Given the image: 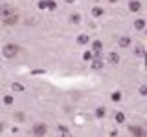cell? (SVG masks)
Returning a JSON list of instances; mask_svg holds the SVG:
<instances>
[{
    "instance_id": "3",
    "label": "cell",
    "mask_w": 147,
    "mask_h": 137,
    "mask_svg": "<svg viewBox=\"0 0 147 137\" xmlns=\"http://www.w3.org/2000/svg\"><path fill=\"white\" fill-rule=\"evenodd\" d=\"M15 7L11 6V4H2L0 6V17L2 18H6V17H11V15H15Z\"/></svg>"
},
{
    "instance_id": "1",
    "label": "cell",
    "mask_w": 147,
    "mask_h": 137,
    "mask_svg": "<svg viewBox=\"0 0 147 137\" xmlns=\"http://www.w3.org/2000/svg\"><path fill=\"white\" fill-rule=\"evenodd\" d=\"M18 51H20V48H18L17 44H6L2 48V55L6 59H15L17 55H18Z\"/></svg>"
},
{
    "instance_id": "22",
    "label": "cell",
    "mask_w": 147,
    "mask_h": 137,
    "mask_svg": "<svg viewBox=\"0 0 147 137\" xmlns=\"http://www.w3.org/2000/svg\"><path fill=\"white\" fill-rule=\"evenodd\" d=\"M136 55H138V57H144V48H142V46L136 48Z\"/></svg>"
},
{
    "instance_id": "21",
    "label": "cell",
    "mask_w": 147,
    "mask_h": 137,
    "mask_svg": "<svg viewBox=\"0 0 147 137\" xmlns=\"http://www.w3.org/2000/svg\"><path fill=\"white\" fill-rule=\"evenodd\" d=\"M121 99V93H119V91H114L112 93V100H119Z\"/></svg>"
},
{
    "instance_id": "9",
    "label": "cell",
    "mask_w": 147,
    "mask_h": 137,
    "mask_svg": "<svg viewBox=\"0 0 147 137\" xmlns=\"http://www.w3.org/2000/svg\"><path fill=\"white\" fill-rule=\"evenodd\" d=\"M118 44H119V48H129V46H131V39H129V37H119Z\"/></svg>"
},
{
    "instance_id": "14",
    "label": "cell",
    "mask_w": 147,
    "mask_h": 137,
    "mask_svg": "<svg viewBox=\"0 0 147 137\" xmlns=\"http://www.w3.org/2000/svg\"><path fill=\"white\" fill-rule=\"evenodd\" d=\"M92 68H94V70H101V68H103V61H101V59H96L94 64H92Z\"/></svg>"
},
{
    "instance_id": "4",
    "label": "cell",
    "mask_w": 147,
    "mask_h": 137,
    "mask_svg": "<svg viewBox=\"0 0 147 137\" xmlns=\"http://www.w3.org/2000/svg\"><path fill=\"white\" fill-rule=\"evenodd\" d=\"M39 7L40 9H55L57 4H55V0H39Z\"/></svg>"
},
{
    "instance_id": "17",
    "label": "cell",
    "mask_w": 147,
    "mask_h": 137,
    "mask_svg": "<svg viewBox=\"0 0 147 137\" xmlns=\"http://www.w3.org/2000/svg\"><path fill=\"white\" fill-rule=\"evenodd\" d=\"M96 117H105V108H98V110H96Z\"/></svg>"
},
{
    "instance_id": "5",
    "label": "cell",
    "mask_w": 147,
    "mask_h": 137,
    "mask_svg": "<svg viewBox=\"0 0 147 137\" xmlns=\"http://www.w3.org/2000/svg\"><path fill=\"white\" fill-rule=\"evenodd\" d=\"M129 132H131L132 137H145V130L142 126H131V128H129Z\"/></svg>"
},
{
    "instance_id": "25",
    "label": "cell",
    "mask_w": 147,
    "mask_h": 137,
    "mask_svg": "<svg viewBox=\"0 0 147 137\" xmlns=\"http://www.w3.org/2000/svg\"><path fill=\"white\" fill-rule=\"evenodd\" d=\"M4 130V124H2V122H0V132H2Z\"/></svg>"
},
{
    "instance_id": "19",
    "label": "cell",
    "mask_w": 147,
    "mask_h": 137,
    "mask_svg": "<svg viewBox=\"0 0 147 137\" xmlns=\"http://www.w3.org/2000/svg\"><path fill=\"white\" fill-rule=\"evenodd\" d=\"M4 102H6L7 106H9V104H13V97H11V95H6V97H4Z\"/></svg>"
},
{
    "instance_id": "13",
    "label": "cell",
    "mask_w": 147,
    "mask_h": 137,
    "mask_svg": "<svg viewBox=\"0 0 147 137\" xmlns=\"http://www.w3.org/2000/svg\"><path fill=\"white\" fill-rule=\"evenodd\" d=\"M77 44H88V35H79L77 37Z\"/></svg>"
},
{
    "instance_id": "15",
    "label": "cell",
    "mask_w": 147,
    "mask_h": 137,
    "mask_svg": "<svg viewBox=\"0 0 147 137\" xmlns=\"http://www.w3.org/2000/svg\"><path fill=\"white\" fill-rule=\"evenodd\" d=\"M11 88H13V91H18V93H20V91H24V86H22V84H18V82H13V84H11Z\"/></svg>"
},
{
    "instance_id": "20",
    "label": "cell",
    "mask_w": 147,
    "mask_h": 137,
    "mask_svg": "<svg viewBox=\"0 0 147 137\" xmlns=\"http://www.w3.org/2000/svg\"><path fill=\"white\" fill-rule=\"evenodd\" d=\"M79 18H81V17H79V15L76 13V15H72V17H70V20L74 22V24H77V22H79Z\"/></svg>"
},
{
    "instance_id": "7",
    "label": "cell",
    "mask_w": 147,
    "mask_h": 137,
    "mask_svg": "<svg viewBox=\"0 0 147 137\" xmlns=\"http://www.w3.org/2000/svg\"><path fill=\"white\" fill-rule=\"evenodd\" d=\"M17 22H18V13H15V15L4 18V24H7V26H13V24H17Z\"/></svg>"
},
{
    "instance_id": "26",
    "label": "cell",
    "mask_w": 147,
    "mask_h": 137,
    "mask_svg": "<svg viewBox=\"0 0 147 137\" xmlns=\"http://www.w3.org/2000/svg\"><path fill=\"white\" fill-rule=\"evenodd\" d=\"M110 2H118V0H110Z\"/></svg>"
},
{
    "instance_id": "8",
    "label": "cell",
    "mask_w": 147,
    "mask_h": 137,
    "mask_svg": "<svg viewBox=\"0 0 147 137\" xmlns=\"http://www.w3.org/2000/svg\"><path fill=\"white\" fill-rule=\"evenodd\" d=\"M107 61H109V64H110V66H116V64L119 62V55H118V53H109Z\"/></svg>"
},
{
    "instance_id": "23",
    "label": "cell",
    "mask_w": 147,
    "mask_h": 137,
    "mask_svg": "<svg viewBox=\"0 0 147 137\" xmlns=\"http://www.w3.org/2000/svg\"><path fill=\"white\" fill-rule=\"evenodd\" d=\"M83 59H85V61H92V53H88V51H86L85 55H83Z\"/></svg>"
},
{
    "instance_id": "2",
    "label": "cell",
    "mask_w": 147,
    "mask_h": 137,
    "mask_svg": "<svg viewBox=\"0 0 147 137\" xmlns=\"http://www.w3.org/2000/svg\"><path fill=\"white\" fill-rule=\"evenodd\" d=\"M48 134V126L44 124V122H35L33 126H31V135L33 137H44Z\"/></svg>"
},
{
    "instance_id": "18",
    "label": "cell",
    "mask_w": 147,
    "mask_h": 137,
    "mask_svg": "<svg viewBox=\"0 0 147 137\" xmlns=\"http://www.w3.org/2000/svg\"><path fill=\"white\" fill-rule=\"evenodd\" d=\"M116 121H118V122H123V121H125V115H123L121 112H119V113H116Z\"/></svg>"
},
{
    "instance_id": "16",
    "label": "cell",
    "mask_w": 147,
    "mask_h": 137,
    "mask_svg": "<svg viewBox=\"0 0 147 137\" xmlns=\"http://www.w3.org/2000/svg\"><path fill=\"white\" fill-rule=\"evenodd\" d=\"M92 15H94V17H103V9H101V7H94V9H92Z\"/></svg>"
},
{
    "instance_id": "11",
    "label": "cell",
    "mask_w": 147,
    "mask_h": 137,
    "mask_svg": "<svg viewBox=\"0 0 147 137\" xmlns=\"http://www.w3.org/2000/svg\"><path fill=\"white\" fill-rule=\"evenodd\" d=\"M145 27V20L144 18H136L134 20V29H144Z\"/></svg>"
},
{
    "instance_id": "6",
    "label": "cell",
    "mask_w": 147,
    "mask_h": 137,
    "mask_svg": "<svg viewBox=\"0 0 147 137\" xmlns=\"http://www.w3.org/2000/svg\"><path fill=\"white\" fill-rule=\"evenodd\" d=\"M57 135L59 137H72L70 130H68L66 126H57Z\"/></svg>"
},
{
    "instance_id": "10",
    "label": "cell",
    "mask_w": 147,
    "mask_h": 137,
    "mask_svg": "<svg viewBox=\"0 0 147 137\" xmlns=\"http://www.w3.org/2000/svg\"><path fill=\"white\" fill-rule=\"evenodd\" d=\"M129 9H131V11H140V9H142V4L138 2V0H131V4H129Z\"/></svg>"
},
{
    "instance_id": "12",
    "label": "cell",
    "mask_w": 147,
    "mask_h": 137,
    "mask_svg": "<svg viewBox=\"0 0 147 137\" xmlns=\"http://www.w3.org/2000/svg\"><path fill=\"white\" fill-rule=\"evenodd\" d=\"M92 49H94V53H101V49H103V44H101V40H96V42L92 44Z\"/></svg>"
},
{
    "instance_id": "24",
    "label": "cell",
    "mask_w": 147,
    "mask_h": 137,
    "mask_svg": "<svg viewBox=\"0 0 147 137\" xmlns=\"http://www.w3.org/2000/svg\"><path fill=\"white\" fill-rule=\"evenodd\" d=\"M140 95H147V88H145V86H140Z\"/></svg>"
}]
</instances>
